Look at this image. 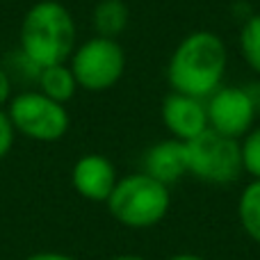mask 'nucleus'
Returning a JSON list of instances; mask_svg holds the SVG:
<instances>
[{"instance_id":"nucleus-1","label":"nucleus","mask_w":260,"mask_h":260,"mask_svg":"<svg viewBox=\"0 0 260 260\" xmlns=\"http://www.w3.org/2000/svg\"><path fill=\"white\" fill-rule=\"evenodd\" d=\"M76 50V21L57 0H39L25 12L18 30V53L37 69L67 64Z\"/></svg>"},{"instance_id":"nucleus-2","label":"nucleus","mask_w":260,"mask_h":260,"mask_svg":"<svg viewBox=\"0 0 260 260\" xmlns=\"http://www.w3.org/2000/svg\"><path fill=\"white\" fill-rule=\"evenodd\" d=\"M226 71V48L212 32L185 37L169 62V82L178 94L203 99L219 89Z\"/></svg>"},{"instance_id":"nucleus-3","label":"nucleus","mask_w":260,"mask_h":260,"mask_svg":"<svg viewBox=\"0 0 260 260\" xmlns=\"http://www.w3.org/2000/svg\"><path fill=\"white\" fill-rule=\"evenodd\" d=\"M171 206L169 187L146 174H133L117 180L108 199V210L128 229H148L165 219Z\"/></svg>"},{"instance_id":"nucleus-4","label":"nucleus","mask_w":260,"mask_h":260,"mask_svg":"<svg viewBox=\"0 0 260 260\" xmlns=\"http://www.w3.org/2000/svg\"><path fill=\"white\" fill-rule=\"evenodd\" d=\"M5 112L16 133L35 142H57L71 126L67 108L41 91H21L12 96Z\"/></svg>"},{"instance_id":"nucleus-5","label":"nucleus","mask_w":260,"mask_h":260,"mask_svg":"<svg viewBox=\"0 0 260 260\" xmlns=\"http://www.w3.org/2000/svg\"><path fill=\"white\" fill-rule=\"evenodd\" d=\"M185 153H187V171L206 183H231L242 171L240 144L215 133L212 128L185 142Z\"/></svg>"},{"instance_id":"nucleus-6","label":"nucleus","mask_w":260,"mask_h":260,"mask_svg":"<svg viewBox=\"0 0 260 260\" xmlns=\"http://www.w3.org/2000/svg\"><path fill=\"white\" fill-rule=\"evenodd\" d=\"M71 69L78 87L87 91H105L119 82L126 69V55L117 39L91 37L71 55Z\"/></svg>"},{"instance_id":"nucleus-7","label":"nucleus","mask_w":260,"mask_h":260,"mask_svg":"<svg viewBox=\"0 0 260 260\" xmlns=\"http://www.w3.org/2000/svg\"><path fill=\"white\" fill-rule=\"evenodd\" d=\"M208 123L212 130L224 137L238 139L244 135L253 123L256 117V105L249 99L247 89L238 87H221L208 101Z\"/></svg>"},{"instance_id":"nucleus-8","label":"nucleus","mask_w":260,"mask_h":260,"mask_svg":"<svg viewBox=\"0 0 260 260\" xmlns=\"http://www.w3.org/2000/svg\"><path fill=\"white\" fill-rule=\"evenodd\" d=\"M71 183L80 197L89 201H108L117 185V171L105 155L89 153L73 165Z\"/></svg>"},{"instance_id":"nucleus-9","label":"nucleus","mask_w":260,"mask_h":260,"mask_svg":"<svg viewBox=\"0 0 260 260\" xmlns=\"http://www.w3.org/2000/svg\"><path fill=\"white\" fill-rule=\"evenodd\" d=\"M162 121L176 135V139L189 142L208 130V112L199 99L174 91L162 103Z\"/></svg>"},{"instance_id":"nucleus-10","label":"nucleus","mask_w":260,"mask_h":260,"mask_svg":"<svg viewBox=\"0 0 260 260\" xmlns=\"http://www.w3.org/2000/svg\"><path fill=\"white\" fill-rule=\"evenodd\" d=\"M144 174L155 178L157 183L167 185L180 180L187 174V153H185V142L180 139H165L148 148L144 155Z\"/></svg>"},{"instance_id":"nucleus-11","label":"nucleus","mask_w":260,"mask_h":260,"mask_svg":"<svg viewBox=\"0 0 260 260\" xmlns=\"http://www.w3.org/2000/svg\"><path fill=\"white\" fill-rule=\"evenodd\" d=\"M37 87L44 96L57 101V103H69L78 91V82L73 78L69 64H53V67H44L37 73Z\"/></svg>"},{"instance_id":"nucleus-12","label":"nucleus","mask_w":260,"mask_h":260,"mask_svg":"<svg viewBox=\"0 0 260 260\" xmlns=\"http://www.w3.org/2000/svg\"><path fill=\"white\" fill-rule=\"evenodd\" d=\"M128 7L123 0H101L94 9V30L96 37H108L114 39L121 35L128 25Z\"/></svg>"},{"instance_id":"nucleus-13","label":"nucleus","mask_w":260,"mask_h":260,"mask_svg":"<svg viewBox=\"0 0 260 260\" xmlns=\"http://www.w3.org/2000/svg\"><path fill=\"white\" fill-rule=\"evenodd\" d=\"M240 221L251 240L260 242V180H253L240 197Z\"/></svg>"},{"instance_id":"nucleus-14","label":"nucleus","mask_w":260,"mask_h":260,"mask_svg":"<svg viewBox=\"0 0 260 260\" xmlns=\"http://www.w3.org/2000/svg\"><path fill=\"white\" fill-rule=\"evenodd\" d=\"M240 48L253 71L260 73V14L251 16L240 32Z\"/></svg>"},{"instance_id":"nucleus-15","label":"nucleus","mask_w":260,"mask_h":260,"mask_svg":"<svg viewBox=\"0 0 260 260\" xmlns=\"http://www.w3.org/2000/svg\"><path fill=\"white\" fill-rule=\"evenodd\" d=\"M240 151H242V167L256 180H260V128L247 135Z\"/></svg>"},{"instance_id":"nucleus-16","label":"nucleus","mask_w":260,"mask_h":260,"mask_svg":"<svg viewBox=\"0 0 260 260\" xmlns=\"http://www.w3.org/2000/svg\"><path fill=\"white\" fill-rule=\"evenodd\" d=\"M14 137H16V130H14L12 121H9L7 112L0 110V160L7 157V153L14 146Z\"/></svg>"},{"instance_id":"nucleus-17","label":"nucleus","mask_w":260,"mask_h":260,"mask_svg":"<svg viewBox=\"0 0 260 260\" xmlns=\"http://www.w3.org/2000/svg\"><path fill=\"white\" fill-rule=\"evenodd\" d=\"M12 78H9V73L5 71L3 67H0V110L7 108V103L12 101Z\"/></svg>"},{"instance_id":"nucleus-18","label":"nucleus","mask_w":260,"mask_h":260,"mask_svg":"<svg viewBox=\"0 0 260 260\" xmlns=\"http://www.w3.org/2000/svg\"><path fill=\"white\" fill-rule=\"evenodd\" d=\"M25 260H76L67 253H55V251H41V253H32Z\"/></svg>"},{"instance_id":"nucleus-19","label":"nucleus","mask_w":260,"mask_h":260,"mask_svg":"<svg viewBox=\"0 0 260 260\" xmlns=\"http://www.w3.org/2000/svg\"><path fill=\"white\" fill-rule=\"evenodd\" d=\"M169 260H206V258L194 256V253H178V256H171Z\"/></svg>"},{"instance_id":"nucleus-20","label":"nucleus","mask_w":260,"mask_h":260,"mask_svg":"<svg viewBox=\"0 0 260 260\" xmlns=\"http://www.w3.org/2000/svg\"><path fill=\"white\" fill-rule=\"evenodd\" d=\"M108 260H146L142 256H114V258H108Z\"/></svg>"}]
</instances>
